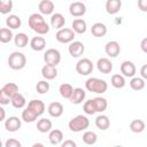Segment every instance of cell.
Returning <instances> with one entry per match:
<instances>
[{
  "instance_id": "cell-1",
  "label": "cell",
  "mask_w": 147,
  "mask_h": 147,
  "mask_svg": "<svg viewBox=\"0 0 147 147\" xmlns=\"http://www.w3.org/2000/svg\"><path fill=\"white\" fill-rule=\"evenodd\" d=\"M29 28L39 36H45L49 32V25L46 23L44 16L40 13H33L28 20Z\"/></svg>"
},
{
  "instance_id": "cell-2",
  "label": "cell",
  "mask_w": 147,
  "mask_h": 147,
  "mask_svg": "<svg viewBox=\"0 0 147 147\" xmlns=\"http://www.w3.org/2000/svg\"><path fill=\"white\" fill-rule=\"evenodd\" d=\"M85 87L88 92L102 94L108 90V84L105 79L96 78V77H90L85 82Z\"/></svg>"
},
{
  "instance_id": "cell-3",
  "label": "cell",
  "mask_w": 147,
  "mask_h": 147,
  "mask_svg": "<svg viewBox=\"0 0 147 147\" xmlns=\"http://www.w3.org/2000/svg\"><path fill=\"white\" fill-rule=\"evenodd\" d=\"M88 126H90V119L85 115H77V116L72 117L68 123L69 130L71 132H76V133L85 131Z\"/></svg>"
},
{
  "instance_id": "cell-4",
  "label": "cell",
  "mask_w": 147,
  "mask_h": 147,
  "mask_svg": "<svg viewBox=\"0 0 147 147\" xmlns=\"http://www.w3.org/2000/svg\"><path fill=\"white\" fill-rule=\"evenodd\" d=\"M7 63L13 70H22L26 64V56L22 52H13L9 54Z\"/></svg>"
},
{
  "instance_id": "cell-5",
  "label": "cell",
  "mask_w": 147,
  "mask_h": 147,
  "mask_svg": "<svg viewBox=\"0 0 147 147\" xmlns=\"http://www.w3.org/2000/svg\"><path fill=\"white\" fill-rule=\"evenodd\" d=\"M93 68V62L87 57H83L76 63V71L82 76H88L90 74H92Z\"/></svg>"
},
{
  "instance_id": "cell-6",
  "label": "cell",
  "mask_w": 147,
  "mask_h": 147,
  "mask_svg": "<svg viewBox=\"0 0 147 147\" xmlns=\"http://www.w3.org/2000/svg\"><path fill=\"white\" fill-rule=\"evenodd\" d=\"M75 36H76V33L72 31V29L62 28V29L57 30L55 38L60 44H69L75 39Z\"/></svg>"
},
{
  "instance_id": "cell-7",
  "label": "cell",
  "mask_w": 147,
  "mask_h": 147,
  "mask_svg": "<svg viewBox=\"0 0 147 147\" xmlns=\"http://www.w3.org/2000/svg\"><path fill=\"white\" fill-rule=\"evenodd\" d=\"M44 61L46 64L56 67L61 62V53L56 48H48L44 54Z\"/></svg>"
},
{
  "instance_id": "cell-8",
  "label": "cell",
  "mask_w": 147,
  "mask_h": 147,
  "mask_svg": "<svg viewBox=\"0 0 147 147\" xmlns=\"http://www.w3.org/2000/svg\"><path fill=\"white\" fill-rule=\"evenodd\" d=\"M68 52L72 57H80L85 52V46L79 40H72L71 42H69Z\"/></svg>"
},
{
  "instance_id": "cell-9",
  "label": "cell",
  "mask_w": 147,
  "mask_h": 147,
  "mask_svg": "<svg viewBox=\"0 0 147 147\" xmlns=\"http://www.w3.org/2000/svg\"><path fill=\"white\" fill-rule=\"evenodd\" d=\"M69 13L74 17H82L86 13V6L82 1H75L71 2L69 6Z\"/></svg>"
},
{
  "instance_id": "cell-10",
  "label": "cell",
  "mask_w": 147,
  "mask_h": 147,
  "mask_svg": "<svg viewBox=\"0 0 147 147\" xmlns=\"http://www.w3.org/2000/svg\"><path fill=\"white\" fill-rule=\"evenodd\" d=\"M22 121L17 116H10L7 119H5V129L8 132H16L21 129Z\"/></svg>"
},
{
  "instance_id": "cell-11",
  "label": "cell",
  "mask_w": 147,
  "mask_h": 147,
  "mask_svg": "<svg viewBox=\"0 0 147 147\" xmlns=\"http://www.w3.org/2000/svg\"><path fill=\"white\" fill-rule=\"evenodd\" d=\"M119 69H121V74L124 77H131L132 78L137 72V68H136L134 63L132 61H129V60L123 61L121 67H119Z\"/></svg>"
},
{
  "instance_id": "cell-12",
  "label": "cell",
  "mask_w": 147,
  "mask_h": 147,
  "mask_svg": "<svg viewBox=\"0 0 147 147\" xmlns=\"http://www.w3.org/2000/svg\"><path fill=\"white\" fill-rule=\"evenodd\" d=\"M96 68L101 74L108 75V74H110L113 71V63L107 57H100L96 61Z\"/></svg>"
},
{
  "instance_id": "cell-13",
  "label": "cell",
  "mask_w": 147,
  "mask_h": 147,
  "mask_svg": "<svg viewBox=\"0 0 147 147\" xmlns=\"http://www.w3.org/2000/svg\"><path fill=\"white\" fill-rule=\"evenodd\" d=\"M105 52L106 54L109 56V57H116L119 55L121 53V46L117 41L115 40H111V41H108L105 46Z\"/></svg>"
},
{
  "instance_id": "cell-14",
  "label": "cell",
  "mask_w": 147,
  "mask_h": 147,
  "mask_svg": "<svg viewBox=\"0 0 147 147\" xmlns=\"http://www.w3.org/2000/svg\"><path fill=\"white\" fill-rule=\"evenodd\" d=\"M38 9L41 15H52L55 10V5L52 0H41L38 5Z\"/></svg>"
},
{
  "instance_id": "cell-15",
  "label": "cell",
  "mask_w": 147,
  "mask_h": 147,
  "mask_svg": "<svg viewBox=\"0 0 147 147\" xmlns=\"http://www.w3.org/2000/svg\"><path fill=\"white\" fill-rule=\"evenodd\" d=\"M47 111L49 114V116L52 117H60L62 116L63 111H64V108H63V105L61 102H57V101H54V102H51L47 107Z\"/></svg>"
},
{
  "instance_id": "cell-16",
  "label": "cell",
  "mask_w": 147,
  "mask_h": 147,
  "mask_svg": "<svg viewBox=\"0 0 147 147\" xmlns=\"http://www.w3.org/2000/svg\"><path fill=\"white\" fill-rule=\"evenodd\" d=\"M41 76L46 79V80H53L56 78L57 76V69L55 65H51V64H45L41 68Z\"/></svg>"
},
{
  "instance_id": "cell-17",
  "label": "cell",
  "mask_w": 147,
  "mask_h": 147,
  "mask_svg": "<svg viewBox=\"0 0 147 147\" xmlns=\"http://www.w3.org/2000/svg\"><path fill=\"white\" fill-rule=\"evenodd\" d=\"M28 107L31 110H33L38 117H40L45 113V103H44V101H41L39 99H32L31 101H29Z\"/></svg>"
},
{
  "instance_id": "cell-18",
  "label": "cell",
  "mask_w": 147,
  "mask_h": 147,
  "mask_svg": "<svg viewBox=\"0 0 147 147\" xmlns=\"http://www.w3.org/2000/svg\"><path fill=\"white\" fill-rule=\"evenodd\" d=\"M29 42H30V47L36 52H41L46 47V39L39 34L33 37Z\"/></svg>"
},
{
  "instance_id": "cell-19",
  "label": "cell",
  "mask_w": 147,
  "mask_h": 147,
  "mask_svg": "<svg viewBox=\"0 0 147 147\" xmlns=\"http://www.w3.org/2000/svg\"><path fill=\"white\" fill-rule=\"evenodd\" d=\"M85 98H86V92L82 87H76V88H74V92L69 100L74 105H80V103H83Z\"/></svg>"
},
{
  "instance_id": "cell-20",
  "label": "cell",
  "mask_w": 147,
  "mask_h": 147,
  "mask_svg": "<svg viewBox=\"0 0 147 147\" xmlns=\"http://www.w3.org/2000/svg\"><path fill=\"white\" fill-rule=\"evenodd\" d=\"M65 24V18L61 13H53L51 16V26L59 30L62 29Z\"/></svg>"
},
{
  "instance_id": "cell-21",
  "label": "cell",
  "mask_w": 147,
  "mask_h": 147,
  "mask_svg": "<svg viewBox=\"0 0 147 147\" xmlns=\"http://www.w3.org/2000/svg\"><path fill=\"white\" fill-rule=\"evenodd\" d=\"M63 132L59 129H53L49 131V134H48V140L52 145L56 146V145H61V142L63 141Z\"/></svg>"
},
{
  "instance_id": "cell-22",
  "label": "cell",
  "mask_w": 147,
  "mask_h": 147,
  "mask_svg": "<svg viewBox=\"0 0 147 147\" xmlns=\"http://www.w3.org/2000/svg\"><path fill=\"white\" fill-rule=\"evenodd\" d=\"M71 29L75 33H78V34H83L86 32L87 30V24H86V21H84L83 18H76L72 21L71 23Z\"/></svg>"
},
{
  "instance_id": "cell-23",
  "label": "cell",
  "mask_w": 147,
  "mask_h": 147,
  "mask_svg": "<svg viewBox=\"0 0 147 147\" xmlns=\"http://www.w3.org/2000/svg\"><path fill=\"white\" fill-rule=\"evenodd\" d=\"M122 8V0H107L106 1V11L110 15L117 14Z\"/></svg>"
},
{
  "instance_id": "cell-24",
  "label": "cell",
  "mask_w": 147,
  "mask_h": 147,
  "mask_svg": "<svg viewBox=\"0 0 147 147\" xmlns=\"http://www.w3.org/2000/svg\"><path fill=\"white\" fill-rule=\"evenodd\" d=\"M91 33L96 37V38H101L105 37L107 34V26L106 24L101 23V22H96L91 26Z\"/></svg>"
},
{
  "instance_id": "cell-25",
  "label": "cell",
  "mask_w": 147,
  "mask_h": 147,
  "mask_svg": "<svg viewBox=\"0 0 147 147\" xmlns=\"http://www.w3.org/2000/svg\"><path fill=\"white\" fill-rule=\"evenodd\" d=\"M95 126L99 130H101V131H106L110 126V119H109V117L107 115H103V114L96 116V118H95Z\"/></svg>"
},
{
  "instance_id": "cell-26",
  "label": "cell",
  "mask_w": 147,
  "mask_h": 147,
  "mask_svg": "<svg viewBox=\"0 0 147 147\" xmlns=\"http://www.w3.org/2000/svg\"><path fill=\"white\" fill-rule=\"evenodd\" d=\"M52 127H53V123L48 118H40L37 122V130L40 133H47L52 130Z\"/></svg>"
},
{
  "instance_id": "cell-27",
  "label": "cell",
  "mask_w": 147,
  "mask_h": 147,
  "mask_svg": "<svg viewBox=\"0 0 147 147\" xmlns=\"http://www.w3.org/2000/svg\"><path fill=\"white\" fill-rule=\"evenodd\" d=\"M10 103H11V106H13L14 108H16V109H22V108L25 107V105H26V100H25L24 95L21 94V93L18 92V93H16L15 95L11 96V99H10Z\"/></svg>"
},
{
  "instance_id": "cell-28",
  "label": "cell",
  "mask_w": 147,
  "mask_h": 147,
  "mask_svg": "<svg viewBox=\"0 0 147 147\" xmlns=\"http://www.w3.org/2000/svg\"><path fill=\"white\" fill-rule=\"evenodd\" d=\"M6 25H7V28H9V29H11V30L18 29V28H21V25H22V20H21L17 15L11 14V15H9V16L6 18Z\"/></svg>"
},
{
  "instance_id": "cell-29",
  "label": "cell",
  "mask_w": 147,
  "mask_h": 147,
  "mask_svg": "<svg viewBox=\"0 0 147 147\" xmlns=\"http://www.w3.org/2000/svg\"><path fill=\"white\" fill-rule=\"evenodd\" d=\"M13 39H14L15 46L18 47V48H23V47H25V46L29 44V37H28V34L24 33V32L17 33L16 36H14Z\"/></svg>"
},
{
  "instance_id": "cell-30",
  "label": "cell",
  "mask_w": 147,
  "mask_h": 147,
  "mask_svg": "<svg viewBox=\"0 0 147 147\" xmlns=\"http://www.w3.org/2000/svg\"><path fill=\"white\" fill-rule=\"evenodd\" d=\"M14 38V34H13V31L11 29L9 28H0V42L2 44H8L13 40Z\"/></svg>"
},
{
  "instance_id": "cell-31",
  "label": "cell",
  "mask_w": 147,
  "mask_h": 147,
  "mask_svg": "<svg viewBox=\"0 0 147 147\" xmlns=\"http://www.w3.org/2000/svg\"><path fill=\"white\" fill-rule=\"evenodd\" d=\"M110 83L111 85L115 87V88H123L126 84L125 82V77L121 74H115L111 76V79H110Z\"/></svg>"
},
{
  "instance_id": "cell-32",
  "label": "cell",
  "mask_w": 147,
  "mask_h": 147,
  "mask_svg": "<svg viewBox=\"0 0 147 147\" xmlns=\"http://www.w3.org/2000/svg\"><path fill=\"white\" fill-rule=\"evenodd\" d=\"M37 118H38L37 114L33 110H31L29 107L24 108V110L22 111V119L25 123H33V122L37 121Z\"/></svg>"
},
{
  "instance_id": "cell-33",
  "label": "cell",
  "mask_w": 147,
  "mask_h": 147,
  "mask_svg": "<svg viewBox=\"0 0 147 147\" xmlns=\"http://www.w3.org/2000/svg\"><path fill=\"white\" fill-rule=\"evenodd\" d=\"M129 84L133 91H141L145 88V79L141 77H134L133 76Z\"/></svg>"
},
{
  "instance_id": "cell-34",
  "label": "cell",
  "mask_w": 147,
  "mask_h": 147,
  "mask_svg": "<svg viewBox=\"0 0 147 147\" xmlns=\"http://www.w3.org/2000/svg\"><path fill=\"white\" fill-rule=\"evenodd\" d=\"M59 92H60V95L63 99H70V96H71V94L74 92V87L68 83H63V84L60 85Z\"/></svg>"
},
{
  "instance_id": "cell-35",
  "label": "cell",
  "mask_w": 147,
  "mask_h": 147,
  "mask_svg": "<svg viewBox=\"0 0 147 147\" xmlns=\"http://www.w3.org/2000/svg\"><path fill=\"white\" fill-rule=\"evenodd\" d=\"M146 127V124L142 119H133L130 123V130L133 133H141Z\"/></svg>"
},
{
  "instance_id": "cell-36",
  "label": "cell",
  "mask_w": 147,
  "mask_h": 147,
  "mask_svg": "<svg viewBox=\"0 0 147 147\" xmlns=\"http://www.w3.org/2000/svg\"><path fill=\"white\" fill-rule=\"evenodd\" d=\"M94 101V105H95V109H96V113H103L107 107H108V102L105 98L102 96H96L93 99Z\"/></svg>"
},
{
  "instance_id": "cell-37",
  "label": "cell",
  "mask_w": 147,
  "mask_h": 147,
  "mask_svg": "<svg viewBox=\"0 0 147 147\" xmlns=\"http://www.w3.org/2000/svg\"><path fill=\"white\" fill-rule=\"evenodd\" d=\"M98 140V136L93 131H85L83 133V142L85 145H94Z\"/></svg>"
},
{
  "instance_id": "cell-38",
  "label": "cell",
  "mask_w": 147,
  "mask_h": 147,
  "mask_svg": "<svg viewBox=\"0 0 147 147\" xmlns=\"http://www.w3.org/2000/svg\"><path fill=\"white\" fill-rule=\"evenodd\" d=\"M1 90H2L10 99H11L13 95H15L16 93H18V86H17L15 83H7V84H5V85L2 86Z\"/></svg>"
},
{
  "instance_id": "cell-39",
  "label": "cell",
  "mask_w": 147,
  "mask_h": 147,
  "mask_svg": "<svg viewBox=\"0 0 147 147\" xmlns=\"http://www.w3.org/2000/svg\"><path fill=\"white\" fill-rule=\"evenodd\" d=\"M13 0H0V14L7 15L13 10Z\"/></svg>"
},
{
  "instance_id": "cell-40",
  "label": "cell",
  "mask_w": 147,
  "mask_h": 147,
  "mask_svg": "<svg viewBox=\"0 0 147 147\" xmlns=\"http://www.w3.org/2000/svg\"><path fill=\"white\" fill-rule=\"evenodd\" d=\"M83 110H84V113L86 115H94L96 113V109H95V105H94L93 99H90V100H87V101L84 102Z\"/></svg>"
},
{
  "instance_id": "cell-41",
  "label": "cell",
  "mask_w": 147,
  "mask_h": 147,
  "mask_svg": "<svg viewBox=\"0 0 147 147\" xmlns=\"http://www.w3.org/2000/svg\"><path fill=\"white\" fill-rule=\"evenodd\" d=\"M49 88H51L49 83H48V80H46V79L39 80V82L37 83V85H36V91H37L39 94H45V93H47V92L49 91Z\"/></svg>"
},
{
  "instance_id": "cell-42",
  "label": "cell",
  "mask_w": 147,
  "mask_h": 147,
  "mask_svg": "<svg viewBox=\"0 0 147 147\" xmlns=\"http://www.w3.org/2000/svg\"><path fill=\"white\" fill-rule=\"evenodd\" d=\"M10 103V98L0 88V105L1 106H6Z\"/></svg>"
},
{
  "instance_id": "cell-43",
  "label": "cell",
  "mask_w": 147,
  "mask_h": 147,
  "mask_svg": "<svg viewBox=\"0 0 147 147\" xmlns=\"http://www.w3.org/2000/svg\"><path fill=\"white\" fill-rule=\"evenodd\" d=\"M21 146L22 144L15 138H10L5 142V147H21Z\"/></svg>"
},
{
  "instance_id": "cell-44",
  "label": "cell",
  "mask_w": 147,
  "mask_h": 147,
  "mask_svg": "<svg viewBox=\"0 0 147 147\" xmlns=\"http://www.w3.org/2000/svg\"><path fill=\"white\" fill-rule=\"evenodd\" d=\"M61 146H62V147H76V146H77V144H76L74 140L68 139V140L62 141V142H61Z\"/></svg>"
},
{
  "instance_id": "cell-45",
  "label": "cell",
  "mask_w": 147,
  "mask_h": 147,
  "mask_svg": "<svg viewBox=\"0 0 147 147\" xmlns=\"http://www.w3.org/2000/svg\"><path fill=\"white\" fill-rule=\"evenodd\" d=\"M138 7L141 11H147V0H138Z\"/></svg>"
},
{
  "instance_id": "cell-46",
  "label": "cell",
  "mask_w": 147,
  "mask_h": 147,
  "mask_svg": "<svg viewBox=\"0 0 147 147\" xmlns=\"http://www.w3.org/2000/svg\"><path fill=\"white\" fill-rule=\"evenodd\" d=\"M140 74H141V78L146 79L147 78V64H144L140 69Z\"/></svg>"
},
{
  "instance_id": "cell-47",
  "label": "cell",
  "mask_w": 147,
  "mask_h": 147,
  "mask_svg": "<svg viewBox=\"0 0 147 147\" xmlns=\"http://www.w3.org/2000/svg\"><path fill=\"white\" fill-rule=\"evenodd\" d=\"M141 49L144 53H147V38H144L141 40Z\"/></svg>"
},
{
  "instance_id": "cell-48",
  "label": "cell",
  "mask_w": 147,
  "mask_h": 147,
  "mask_svg": "<svg viewBox=\"0 0 147 147\" xmlns=\"http://www.w3.org/2000/svg\"><path fill=\"white\" fill-rule=\"evenodd\" d=\"M6 119V110L1 107V105H0V122H2V121H5Z\"/></svg>"
},
{
  "instance_id": "cell-49",
  "label": "cell",
  "mask_w": 147,
  "mask_h": 147,
  "mask_svg": "<svg viewBox=\"0 0 147 147\" xmlns=\"http://www.w3.org/2000/svg\"><path fill=\"white\" fill-rule=\"evenodd\" d=\"M32 146H33V147H37V146H41V147H42L44 145H42V144H40V142H37V144H33Z\"/></svg>"
},
{
  "instance_id": "cell-50",
  "label": "cell",
  "mask_w": 147,
  "mask_h": 147,
  "mask_svg": "<svg viewBox=\"0 0 147 147\" xmlns=\"http://www.w3.org/2000/svg\"><path fill=\"white\" fill-rule=\"evenodd\" d=\"M2 146H3V144H2V141L0 140V147H2Z\"/></svg>"
}]
</instances>
